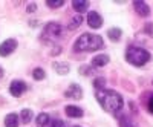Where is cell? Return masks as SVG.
<instances>
[{"label": "cell", "mask_w": 153, "mask_h": 127, "mask_svg": "<svg viewBox=\"0 0 153 127\" xmlns=\"http://www.w3.org/2000/svg\"><path fill=\"white\" fill-rule=\"evenodd\" d=\"M97 100L100 106L103 107L106 112H110V113H117L123 109V97L115 92V91H109V89H100L97 91Z\"/></svg>", "instance_id": "cell-1"}, {"label": "cell", "mask_w": 153, "mask_h": 127, "mask_svg": "<svg viewBox=\"0 0 153 127\" xmlns=\"http://www.w3.org/2000/svg\"><path fill=\"white\" fill-rule=\"evenodd\" d=\"M103 46H104V42L100 35L84 32L75 40L74 51L75 52H94V51H98Z\"/></svg>", "instance_id": "cell-2"}, {"label": "cell", "mask_w": 153, "mask_h": 127, "mask_svg": "<svg viewBox=\"0 0 153 127\" xmlns=\"http://www.w3.org/2000/svg\"><path fill=\"white\" fill-rule=\"evenodd\" d=\"M126 60L133 66H144L150 60V54L139 46H129L126 51Z\"/></svg>", "instance_id": "cell-3"}, {"label": "cell", "mask_w": 153, "mask_h": 127, "mask_svg": "<svg viewBox=\"0 0 153 127\" xmlns=\"http://www.w3.org/2000/svg\"><path fill=\"white\" fill-rule=\"evenodd\" d=\"M63 32H65V29H63V26L60 23H55V22H51L46 25V28L42 34V40H45L46 43H52V42H57L60 40L63 37Z\"/></svg>", "instance_id": "cell-4"}, {"label": "cell", "mask_w": 153, "mask_h": 127, "mask_svg": "<svg viewBox=\"0 0 153 127\" xmlns=\"http://www.w3.org/2000/svg\"><path fill=\"white\" fill-rule=\"evenodd\" d=\"M16 49H17V42L14 39H8L0 45V55L8 57V55H11L12 52H14Z\"/></svg>", "instance_id": "cell-5"}, {"label": "cell", "mask_w": 153, "mask_h": 127, "mask_svg": "<svg viewBox=\"0 0 153 127\" xmlns=\"http://www.w3.org/2000/svg\"><path fill=\"white\" fill-rule=\"evenodd\" d=\"M9 92L12 97H22L25 92H26V83L22 80H14L9 86Z\"/></svg>", "instance_id": "cell-6"}, {"label": "cell", "mask_w": 153, "mask_h": 127, "mask_svg": "<svg viewBox=\"0 0 153 127\" xmlns=\"http://www.w3.org/2000/svg\"><path fill=\"white\" fill-rule=\"evenodd\" d=\"M87 25L92 29H100L101 25H103V19H101V16L98 14L97 11H91L87 14Z\"/></svg>", "instance_id": "cell-7"}, {"label": "cell", "mask_w": 153, "mask_h": 127, "mask_svg": "<svg viewBox=\"0 0 153 127\" xmlns=\"http://www.w3.org/2000/svg\"><path fill=\"white\" fill-rule=\"evenodd\" d=\"M133 8L141 17H149L150 16V8H149V5L146 2H143V0H136V2H133Z\"/></svg>", "instance_id": "cell-8"}, {"label": "cell", "mask_w": 153, "mask_h": 127, "mask_svg": "<svg viewBox=\"0 0 153 127\" xmlns=\"http://www.w3.org/2000/svg\"><path fill=\"white\" fill-rule=\"evenodd\" d=\"M66 98H72V100H80L83 97V91H81V87L78 84H71L69 89L65 92Z\"/></svg>", "instance_id": "cell-9"}, {"label": "cell", "mask_w": 153, "mask_h": 127, "mask_svg": "<svg viewBox=\"0 0 153 127\" xmlns=\"http://www.w3.org/2000/svg\"><path fill=\"white\" fill-rule=\"evenodd\" d=\"M107 63H109V57L104 55V54H100V55L92 58V66L94 68H103V66L107 65Z\"/></svg>", "instance_id": "cell-10"}, {"label": "cell", "mask_w": 153, "mask_h": 127, "mask_svg": "<svg viewBox=\"0 0 153 127\" xmlns=\"http://www.w3.org/2000/svg\"><path fill=\"white\" fill-rule=\"evenodd\" d=\"M65 112H66V115L71 117V118H81L83 117V110L80 107H76V106H66Z\"/></svg>", "instance_id": "cell-11"}, {"label": "cell", "mask_w": 153, "mask_h": 127, "mask_svg": "<svg viewBox=\"0 0 153 127\" xmlns=\"http://www.w3.org/2000/svg\"><path fill=\"white\" fill-rule=\"evenodd\" d=\"M72 6H74V9L78 12V14H81V12H84L89 8V2H86V0H74Z\"/></svg>", "instance_id": "cell-12"}, {"label": "cell", "mask_w": 153, "mask_h": 127, "mask_svg": "<svg viewBox=\"0 0 153 127\" xmlns=\"http://www.w3.org/2000/svg\"><path fill=\"white\" fill-rule=\"evenodd\" d=\"M5 126L6 127H19V117L16 113H9L5 118Z\"/></svg>", "instance_id": "cell-13"}, {"label": "cell", "mask_w": 153, "mask_h": 127, "mask_svg": "<svg viewBox=\"0 0 153 127\" xmlns=\"http://www.w3.org/2000/svg\"><path fill=\"white\" fill-rule=\"evenodd\" d=\"M49 124H51V118L48 113H40L37 117V127H46Z\"/></svg>", "instance_id": "cell-14"}, {"label": "cell", "mask_w": 153, "mask_h": 127, "mask_svg": "<svg viewBox=\"0 0 153 127\" xmlns=\"http://www.w3.org/2000/svg\"><path fill=\"white\" fill-rule=\"evenodd\" d=\"M121 29L120 28H110L109 31H107V37L112 40V42H118L120 39H121Z\"/></svg>", "instance_id": "cell-15"}, {"label": "cell", "mask_w": 153, "mask_h": 127, "mask_svg": "<svg viewBox=\"0 0 153 127\" xmlns=\"http://www.w3.org/2000/svg\"><path fill=\"white\" fill-rule=\"evenodd\" d=\"M54 71L60 75H65L69 72V65H66V63H54Z\"/></svg>", "instance_id": "cell-16"}, {"label": "cell", "mask_w": 153, "mask_h": 127, "mask_svg": "<svg viewBox=\"0 0 153 127\" xmlns=\"http://www.w3.org/2000/svg\"><path fill=\"white\" fill-rule=\"evenodd\" d=\"M81 23H83V16H81V14H76V16L72 17V20L69 22V26H68V28H69V29H76Z\"/></svg>", "instance_id": "cell-17"}, {"label": "cell", "mask_w": 153, "mask_h": 127, "mask_svg": "<svg viewBox=\"0 0 153 127\" xmlns=\"http://www.w3.org/2000/svg\"><path fill=\"white\" fill-rule=\"evenodd\" d=\"M20 118H22V121H23L25 124L31 123V120H32V110H29V109H23L22 113H20Z\"/></svg>", "instance_id": "cell-18"}, {"label": "cell", "mask_w": 153, "mask_h": 127, "mask_svg": "<svg viewBox=\"0 0 153 127\" xmlns=\"http://www.w3.org/2000/svg\"><path fill=\"white\" fill-rule=\"evenodd\" d=\"M32 77H34V80L40 81V80H43V78L46 77V74H45V71H43V69L37 68V69H34V71H32Z\"/></svg>", "instance_id": "cell-19"}, {"label": "cell", "mask_w": 153, "mask_h": 127, "mask_svg": "<svg viewBox=\"0 0 153 127\" xmlns=\"http://www.w3.org/2000/svg\"><path fill=\"white\" fill-rule=\"evenodd\" d=\"M120 127H136V126L130 121V118L121 117V120H120Z\"/></svg>", "instance_id": "cell-20"}, {"label": "cell", "mask_w": 153, "mask_h": 127, "mask_svg": "<svg viewBox=\"0 0 153 127\" xmlns=\"http://www.w3.org/2000/svg\"><path fill=\"white\" fill-rule=\"evenodd\" d=\"M46 5L49 8H60V6L65 5V0H57V2H55V0H48Z\"/></svg>", "instance_id": "cell-21"}, {"label": "cell", "mask_w": 153, "mask_h": 127, "mask_svg": "<svg viewBox=\"0 0 153 127\" xmlns=\"http://www.w3.org/2000/svg\"><path fill=\"white\" fill-rule=\"evenodd\" d=\"M104 84H106V80H104V78H97V80H95L97 91H100V89H104Z\"/></svg>", "instance_id": "cell-22"}, {"label": "cell", "mask_w": 153, "mask_h": 127, "mask_svg": "<svg viewBox=\"0 0 153 127\" xmlns=\"http://www.w3.org/2000/svg\"><path fill=\"white\" fill-rule=\"evenodd\" d=\"M49 127H66V124L63 123L61 120H54V121H51Z\"/></svg>", "instance_id": "cell-23"}, {"label": "cell", "mask_w": 153, "mask_h": 127, "mask_svg": "<svg viewBox=\"0 0 153 127\" xmlns=\"http://www.w3.org/2000/svg\"><path fill=\"white\" fill-rule=\"evenodd\" d=\"M146 32L150 34V35L153 34V23H147V25H146Z\"/></svg>", "instance_id": "cell-24"}, {"label": "cell", "mask_w": 153, "mask_h": 127, "mask_svg": "<svg viewBox=\"0 0 153 127\" xmlns=\"http://www.w3.org/2000/svg\"><path fill=\"white\" fill-rule=\"evenodd\" d=\"M147 109H149V112H150V113H153V97H150V100H149V103H147Z\"/></svg>", "instance_id": "cell-25"}, {"label": "cell", "mask_w": 153, "mask_h": 127, "mask_svg": "<svg viewBox=\"0 0 153 127\" xmlns=\"http://www.w3.org/2000/svg\"><path fill=\"white\" fill-rule=\"evenodd\" d=\"M35 9H37L35 3H31V5H28V12H34Z\"/></svg>", "instance_id": "cell-26"}, {"label": "cell", "mask_w": 153, "mask_h": 127, "mask_svg": "<svg viewBox=\"0 0 153 127\" xmlns=\"http://www.w3.org/2000/svg\"><path fill=\"white\" fill-rule=\"evenodd\" d=\"M2 75H3V71H2V68H0V78H2Z\"/></svg>", "instance_id": "cell-27"}, {"label": "cell", "mask_w": 153, "mask_h": 127, "mask_svg": "<svg viewBox=\"0 0 153 127\" xmlns=\"http://www.w3.org/2000/svg\"><path fill=\"white\" fill-rule=\"evenodd\" d=\"M74 127H80V126H74Z\"/></svg>", "instance_id": "cell-28"}]
</instances>
